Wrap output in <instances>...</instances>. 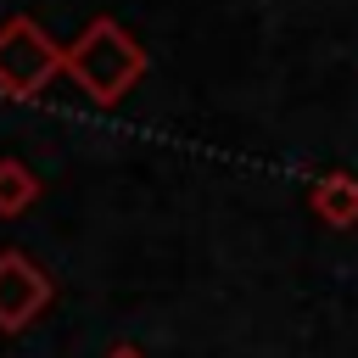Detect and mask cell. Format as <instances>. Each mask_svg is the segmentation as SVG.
<instances>
[{"instance_id": "1", "label": "cell", "mask_w": 358, "mask_h": 358, "mask_svg": "<svg viewBox=\"0 0 358 358\" xmlns=\"http://www.w3.org/2000/svg\"><path fill=\"white\" fill-rule=\"evenodd\" d=\"M67 78H73L95 106H117V101L145 78V50H140V39L123 34V22L95 17V22L67 45Z\"/></svg>"}, {"instance_id": "2", "label": "cell", "mask_w": 358, "mask_h": 358, "mask_svg": "<svg viewBox=\"0 0 358 358\" xmlns=\"http://www.w3.org/2000/svg\"><path fill=\"white\" fill-rule=\"evenodd\" d=\"M56 73H67V50H62L34 17L0 22V95L34 101Z\"/></svg>"}, {"instance_id": "3", "label": "cell", "mask_w": 358, "mask_h": 358, "mask_svg": "<svg viewBox=\"0 0 358 358\" xmlns=\"http://www.w3.org/2000/svg\"><path fill=\"white\" fill-rule=\"evenodd\" d=\"M50 308V280L28 252H0V330H28Z\"/></svg>"}, {"instance_id": "4", "label": "cell", "mask_w": 358, "mask_h": 358, "mask_svg": "<svg viewBox=\"0 0 358 358\" xmlns=\"http://www.w3.org/2000/svg\"><path fill=\"white\" fill-rule=\"evenodd\" d=\"M308 207L330 229H352L358 224V179L352 173H319L313 190H308Z\"/></svg>"}, {"instance_id": "5", "label": "cell", "mask_w": 358, "mask_h": 358, "mask_svg": "<svg viewBox=\"0 0 358 358\" xmlns=\"http://www.w3.org/2000/svg\"><path fill=\"white\" fill-rule=\"evenodd\" d=\"M39 201V173L22 157H0V218H17Z\"/></svg>"}, {"instance_id": "6", "label": "cell", "mask_w": 358, "mask_h": 358, "mask_svg": "<svg viewBox=\"0 0 358 358\" xmlns=\"http://www.w3.org/2000/svg\"><path fill=\"white\" fill-rule=\"evenodd\" d=\"M106 358H145V352H140V347H112Z\"/></svg>"}]
</instances>
